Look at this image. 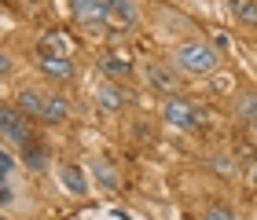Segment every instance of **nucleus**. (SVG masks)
<instances>
[{
	"instance_id": "nucleus-1",
	"label": "nucleus",
	"mask_w": 257,
	"mask_h": 220,
	"mask_svg": "<svg viewBox=\"0 0 257 220\" xmlns=\"http://www.w3.org/2000/svg\"><path fill=\"white\" fill-rule=\"evenodd\" d=\"M173 59H177V66L184 74H195V77H206V74H213L217 70V63H220V55L213 44H202V41H188V44H180L177 52H173Z\"/></svg>"
},
{
	"instance_id": "nucleus-2",
	"label": "nucleus",
	"mask_w": 257,
	"mask_h": 220,
	"mask_svg": "<svg viewBox=\"0 0 257 220\" xmlns=\"http://www.w3.org/2000/svg\"><path fill=\"white\" fill-rule=\"evenodd\" d=\"M0 136L11 140L15 147H26V143L33 140L30 121H26V114H22L19 107H0Z\"/></svg>"
},
{
	"instance_id": "nucleus-3",
	"label": "nucleus",
	"mask_w": 257,
	"mask_h": 220,
	"mask_svg": "<svg viewBox=\"0 0 257 220\" xmlns=\"http://www.w3.org/2000/svg\"><path fill=\"white\" fill-rule=\"evenodd\" d=\"M37 66L44 74H48L52 81H74V74H77V66H74V59L70 55H63V52H52V48H37Z\"/></svg>"
},
{
	"instance_id": "nucleus-4",
	"label": "nucleus",
	"mask_w": 257,
	"mask_h": 220,
	"mask_svg": "<svg viewBox=\"0 0 257 220\" xmlns=\"http://www.w3.org/2000/svg\"><path fill=\"white\" fill-rule=\"evenodd\" d=\"M162 118H166L173 129H195L198 125V107L195 103H188V99H177V96H169L166 99V107H162Z\"/></svg>"
},
{
	"instance_id": "nucleus-5",
	"label": "nucleus",
	"mask_w": 257,
	"mask_h": 220,
	"mask_svg": "<svg viewBox=\"0 0 257 220\" xmlns=\"http://www.w3.org/2000/svg\"><path fill=\"white\" fill-rule=\"evenodd\" d=\"M107 19H110L114 30H136L140 26L136 0H107Z\"/></svg>"
},
{
	"instance_id": "nucleus-6",
	"label": "nucleus",
	"mask_w": 257,
	"mask_h": 220,
	"mask_svg": "<svg viewBox=\"0 0 257 220\" xmlns=\"http://www.w3.org/2000/svg\"><path fill=\"white\" fill-rule=\"evenodd\" d=\"M74 11H77L81 26H88V30L110 26V19H107V0H74Z\"/></svg>"
},
{
	"instance_id": "nucleus-7",
	"label": "nucleus",
	"mask_w": 257,
	"mask_h": 220,
	"mask_svg": "<svg viewBox=\"0 0 257 220\" xmlns=\"http://www.w3.org/2000/svg\"><path fill=\"white\" fill-rule=\"evenodd\" d=\"M147 81H151V88L166 92V96H177V88H180V77L173 74L169 66H158V63L147 66Z\"/></svg>"
},
{
	"instance_id": "nucleus-8",
	"label": "nucleus",
	"mask_w": 257,
	"mask_h": 220,
	"mask_svg": "<svg viewBox=\"0 0 257 220\" xmlns=\"http://www.w3.org/2000/svg\"><path fill=\"white\" fill-rule=\"evenodd\" d=\"M59 183L70 191V194H88V180H85V169L81 165H59Z\"/></svg>"
},
{
	"instance_id": "nucleus-9",
	"label": "nucleus",
	"mask_w": 257,
	"mask_h": 220,
	"mask_svg": "<svg viewBox=\"0 0 257 220\" xmlns=\"http://www.w3.org/2000/svg\"><path fill=\"white\" fill-rule=\"evenodd\" d=\"M44 103H48V96H41V92H33V88H22L19 96H15V107L22 110V114H44Z\"/></svg>"
},
{
	"instance_id": "nucleus-10",
	"label": "nucleus",
	"mask_w": 257,
	"mask_h": 220,
	"mask_svg": "<svg viewBox=\"0 0 257 220\" xmlns=\"http://www.w3.org/2000/svg\"><path fill=\"white\" fill-rule=\"evenodd\" d=\"M121 107H125V92L118 85H103L99 88V110L103 114H118Z\"/></svg>"
},
{
	"instance_id": "nucleus-11",
	"label": "nucleus",
	"mask_w": 257,
	"mask_h": 220,
	"mask_svg": "<svg viewBox=\"0 0 257 220\" xmlns=\"http://www.w3.org/2000/svg\"><path fill=\"white\" fill-rule=\"evenodd\" d=\"M70 118V103L63 96H48V103H44V114H41V121H48V125H59Z\"/></svg>"
},
{
	"instance_id": "nucleus-12",
	"label": "nucleus",
	"mask_w": 257,
	"mask_h": 220,
	"mask_svg": "<svg viewBox=\"0 0 257 220\" xmlns=\"http://www.w3.org/2000/svg\"><path fill=\"white\" fill-rule=\"evenodd\" d=\"M22 161H26V169H48V147H41V143H26L22 147Z\"/></svg>"
},
{
	"instance_id": "nucleus-13",
	"label": "nucleus",
	"mask_w": 257,
	"mask_h": 220,
	"mask_svg": "<svg viewBox=\"0 0 257 220\" xmlns=\"http://www.w3.org/2000/svg\"><path fill=\"white\" fill-rule=\"evenodd\" d=\"M103 74H110V77H128L133 74V59L128 55H103Z\"/></svg>"
},
{
	"instance_id": "nucleus-14",
	"label": "nucleus",
	"mask_w": 257,
	"mask_h": 220,
	"mask_svg": "<svg viewBox=\"0 0 257 220\" xmlns=\"http://www.w3.org/2000/svg\"><path fill=\"white\" fill-rule=\"evenodd\" d=\"M235 118L242 121H257V92H239V99H235Z\"/></svg>"
},
{
	"instance_id": "nucleus-15",
	"label": "nucleus",
	"mask_w": 257,
	"mask_h": 220,
	"mask_svg": "<svg viewBox=\"0 0 257 220\" xmlns=\"http://www.w3.org/2000/svg\"><path fill=\"white\" fill-rule=\"evenodd\" d=\"M228 8L242 26H257V4L253 0H228Z\"/></svg>"
},
{
	"instance_id": "nucleus-16",
	"label": "nucleus",
	"mask_w": 257,
	"mask_h": 220,
	"mask_svg": "<svg viewBox=\"0 0 257 220\" xmlns=\"http://www.w3.org/2000/svg\"><path fill=\"white\" fill-rule=\"evenodd\" d=\"M92 169H96V180H99V183H103L107 191H114V187H118V176L110 172V165H107V161H96Z\"/></svg>"
},
{
	"instance_id": "nucleus-17",
	"label": "nucleus",
	"mask_w": 257,
	"mask_h": 220,
	"mask_svg": "<svg viewBox=\"0 0 257 220\" xmlns=\"http://www.w3.org/2000/svg\"><path fill=\"white\" fill-rule=\"evenodd\" d=\"M209 165L217 169V176H231V172H235V161H231V158H224V154L209 158Z\"/></svg>"
},
{
	"instance_id": "nucleus-18",
	"label": "nucleus",
	"mask_w": 257,
	"mask_h": 220,
	"mask_svg": "<svg viewBox=\"0 0 257 220\" xmlns=\"http://www.w3.org/2000/svg\"><path fill=\"white\" fill-rule=\"evenodd\" d=\"M11 172H15V158H11V154H8V150H4V147H0V180H8V176H11Z\"/></svg>"
},
{
	"instance_id": "nucleus-19",
	"label": "nucleus",
	"mask_w": 257,
	"mask_h": 220,
	"mask_svg": "<svg viewBox=\"0 0 257 220\" xmlns=\"http://www.w3.org/2000/svg\"><path fill=\"white\" fill-rule=\"evenodd\" d=\"M15 202V191L8 187V180H0V205H11Z\"/></svg>"
},
{
	"instance_id": "nucleus-20",
	"label": "nucleus",
	"mask_w": 257,
	"mask_h": 220,
	"mask_svg": "<svg viewBox=\"0 0 257 220\" xmlns=\"http://www.w3.org/2000/svg\"><path fill=\"white\" fill-rule=\"evenodd\" d=\"M202 220H235V216H231V209H224V205H220V209H209Z\"/></svg>"
},
{
	"instance_id": "nucleus-21",
	"label": "nucleus",
	"mask_w": 257,
	"mask_h": 220,
	"mask_svg": "<svg viewBox=\"0 0 257 220\" xmlns=\"http://www.w3.org/2000/svg\"><path fill=\"white\" fill-rule=\"evenodd\" d=\"M8 74H11V59H8L4 52H0V77H8Z\"/></svg>"
},
{
	"instance_id": "nucleus-22",
	"label": "nucleus",
	"mask_w": 257,
	"mask_h": 220,
	"mask_svg": "<svg viewBox=\"0 0 257 220\" xmlns=\"http://www.w3.org/2000/svg\"><path fill=\"white\" fill-rule=\"evenodd\" d=\"M250 180H253V187H257V161L250 165Z\"/></svg>"
},
{
	"instance_id": "nucleus-23",
	"label": "nucleus",
	"mask_w": 257,
	"mask_h": 220,
	"mask_svg": "<svg viewBox=\"0 0 257 220\" xmlns=\"http://www.w3.org/2000/svg\"><path fill=\"white\" fill-rule=\"evenodd\" d=\"M250 136H253V143H257V121H253V125H250Z\"/></svg>"
},
{
	"instance_id": "nucleus-24",
	"label": "nucleus",
	"mask_w": 257,
	"mask_h": 220,
	"mask_svg": "<svg viewBox=\"0 0 257 220\" xmlns=\"http://www.w3.org/2000/svg\"><path fill=\"white\" fill-rule=\"evenodd\" d=\"M0 220H8V216H0Z\"/></svg>"
}]
</instances>
